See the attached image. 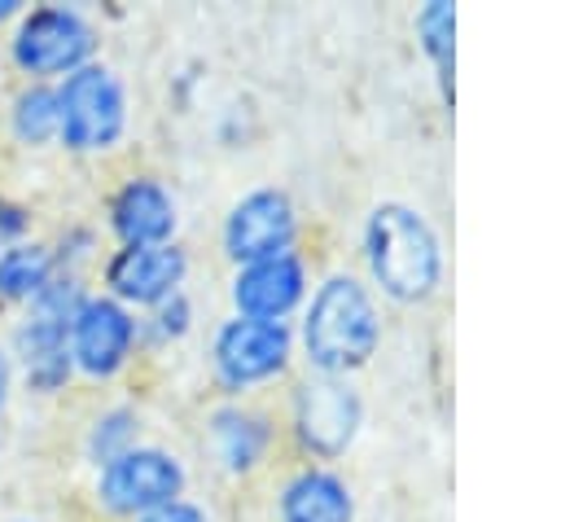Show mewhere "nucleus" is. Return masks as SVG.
Instances as JSON below:
<instances>
[{
  "label": "nucleus",
  "mask_w": 561,
  "mask_h": 522,
  "mask_svg": "<svg viewBox=\"0 0 561 522\" xmlns=\"http://www.w3.org/2000/svg\"><path fill=\"white\" fill-rule=\"evenodd\" d=\"M381 333V298L351 268L324 272L294 320L298 360L307 364V373L324 377H355L377 355Z\"/></svg>",
  "instance_id": "nucleus-1"
},
{
  "label": "nucleus",
  "mask_w": 561,
  "mask_h": 522,
  "mask_svg": "<svg viewBox=\"0 0 561 522\" xmlns=\"http://www.w3.org/2000/svg\"><path fill=\"white\" fill-rule=\"evenodd\" d=\"M359 259H364L368 290L399 307L430 303L447 272V250L438 228L421 206L399 197H386L364 215Z\"/></svg>",
  "instance_id": "nucleus-2"
},
{
  "label": "nucleus",
  "mask_w": 561,
  "mask_h": 522,
  "mask_svg": "<svg viewBox=\"0 0 561 522\" xmlns=\"http://www.w3.org/2000/svg\"><path fill=\"white\" fill-rule=\"evenodd\" d=\"M88 276L75 272H57L44 294L18 311V325L4 342L18 386H26V395L53 399L75 382V364H70V347H66V329H70V311L79 307V298L88 294Z\"/></svg>",
  "instance_id": "nucleus-3"
},
{
  "label": "nucleus",
  "mask_w": 561,
  "mask_h": 522,
  "mask_svg": "<svg viewBox=\"0 0 561 522\" xmlns=\"http://www.w3.org/2000/svg\"><path fill=\"white\" fill-rule=\"evenodd\" d=\"M57 88V145L75 158L114 154L131 132V92L110 61H88Z\"/></svg>",
  "instance_id": "nucleus-4"
},
{
  "label": "nucleus",
  "mask_w": 561,
  "mask_h": 522,
  "mask_svg": "<svg viewBox=\"0 0 561 522\" xmlns=\"http://www.w3.org/2000/svg\"><path fill=\"white\" fill-rule=\"evenodd\" d=\"M4 48L22 83H61L101 57V26L79 4H26Z\"/></svg>",
  "instance_id": "nucleus-5"
},
{
  "label": "nucleus",
  "mask_w": 561,
  "mask_h": 522,
  "mask_svg": "<svg viewBox=\"0 0 561 522\" xmlns=\"http://www.w3.org/2000/svg\"><path fill=\"white\" fill-rule=\"evenodd\" d=\"M210 377L228 399H250L263 386H276L289 377L294 360H298V342H294V325H276V320H250V316H224L210 329Z\"/></svg>",
  "instance_id": "nucleus-6"
},
{
  "label": "nucleus",
  "mask_w": 561,
  "mask_h": 522,
  "mask_svg": "<svg viewBox=\"0 0 561 522\" xmlns=\"http://www.w3.org/2000/svg\"><path fill=\"white\" fill-rule=\"evenodd\" d=\"M180 496H188V461L167 443L145 439L110 465L92 469V504L110 522H140Z\"/></svg>",
  "instance_id": "nucleus-7"
},
{
  "label": "nucleus",
  "mask_w": 561,
  "mask_h": 522,
  "mask_svg": "<svg viewBox=\"0 0 561 522\" xmlns=\"http://www.w3.org/2000/svg\"><path fill=\"white\" fill-rule=\"evenodd\" d=\"M294 447L311 465H329L351 452V443L364 430V395L351 377H324V373H302L289 390V412H285Z\"/></svg>",
  "instance_id": "nucleus-8"
},
{
  "label": "nucleus",
  "mask_w": 561,
  "mask_h": 522,
  "mask_svg": "<svg viewBox=\"0 0 561 522\" xmlns=\"http://www.w3.org/2000/svg\"><path fill=\"white\" fill-rule=\"evenodd\" d=\"M66 347H70V364L75 377L83 382H114L123 377L145 338H140V316L131 307H123L118 298L101 294L96 285L79 298V307L70 311V329H66Z\"/></svg>",
  "instance_id": "nucleus-9"
},
{
  "label": "nucleus",
  "mask_w": 561,
  "mask_h": 522,
  "mask_svg": "<svg viewBox=\"0 0 561 522\" xmlns=\"http://www.w3.org/2000/svg\"><path fill=\"white\" fill-rule=\"evenodd\" d=\"M302 237V215L294 206V197L276 184H259L250 193H241L219 224V250L232 268L241 263H259L272 254H289L298 250Z\"/></svg>",
  "instance_id": "nucleus-10"
},
{
  "label": "nucleus",
  "mask_w": 561,
  "mask_h": 522,
  "mask_svg": "<svg viewBox=\"0 0 561 522\" xmlns=\"http://www.w3.org/2000/svg\"><path fill=\"white\" fill-rule=\"evenodd\" d=\"M188 272H193V254L184 250V241H167V246H114L101 268H96V290L118 298L123 307H131L136 316H145L149 307L167 303L171 294L188 290Z\"/></svg>",
  "instance_id": "nucleus-11"
},
{
  "label": "nucleus",
  "mask_w": 561,
  "mask_h": 522,
  "mask_svg": "<svg viewBox=\"0 0 561 522\" xmlns=\"http://www.w3.org/2000/svg\"><path fill=\"white\" fill-rule=\"evenodd\" d=\"M316 276L302 250L289 254H272L259 263H241L228 276V303L232 316H250V320H276V325H294L307 294H311Z\"/></svg>",
  "instance_id": "nucleus-12"
},
{
  "label": "nucleus",
  "mask_w": 561,
  "mask_h": 522,
  "mask_svg": "<svg viewBox=\"0 0 561 522\" xmlns=\"http://www.w3.org/2000/svg\"><path fill=\"white\" fill-rule=\"evenodd\" d=\"M105 232L114 246H167L180 241V197L153 171H131L105 197Z\"/></svg>",
  "instance_id": "nucleus-13"
},
{
  "label": "nucleus",
  "mask_w": 561,
  "mask_h": 522,
  "mask_svg": "<svg viewBox=\"0 0 561 522\" xmlns=\"http://www.w3.org/2000/svg\"><path fill=\"white\" fill-rule=\"evenodd\" d=\"M280 443V425L267 408L250 399H224L206 412V452L219 474L250 478L259 474Z\"/></svg>",
  "instance_id": "nucleus-14"
},
{
  "label": "nucleus",
  "mask_w": 561,
  "mask_h": 522,
  "mask_svg": "<svg viewBox=\"0 0 561 522\" xmlns=\"http://www.w3.org/2000/svg\"><path fill=\"white\" fill-rule=\"evenodd\" d=\"M355 487L333 465H294L272 500V522H355Z\"/></svg>",
  "instance_id": "nucleus-15"
},
{
  "label": "nucleus",
  "mask_w": 561,
  "mask_h": 522,
  "mask_svg": "<svg viewBox=\"0 0 561 522\" xmlns=\"http://www.w3.org/2000/svg\"><path fill=\"white\" fill-rule=\"evenodd\" d=\"M53 276H57V259H53L44 237L0 246V307L4 311L31 307Z\"/></svg>",
  "instance_id": "nucleus-16"
},
{
  "label": "nucleus",
  "mask_w": 561,
  "mask_h": 522,
  "mask_svg": "<svg viewBox=\"0 0 561 522\" xmlns=\"http://www.w3.org/2000/svg\"><path fill=\"white\" fill-rule=\"evenodd\" d=\"M4 127L22 149L57 145V88L53 83H18L4 110Z\"/></svg>",
  "instance_id": "nucleus-17"
},
{
  "label": "nucleus",
  "mask_w": 561,
  "mask_h": 522,
  "mask_svg": "<svg viewBox=\"0 0 561 522\" xmlns=\"http://www.w3.org/2000/svg\"><path fill=\"white\" fill-rule=\"evenodd\" d=\"M136 443H145V412L136 404H105L83 425V443L79 447H83V461L92 469H101V465H110L114 456H123Z\"/></svg>",
  "instance_id": "nucleus-18"
},
{
  "label": "nucleus",
  "mask_w": 561,
  "mask_h": 522,
  "mask_svg": "<svg viewBox=\"0 0 561 522\" xmlns=\"http://www.w3.org/2000/svg\"><path fill=\"white\" fill-rule=\"evenodd\" d=\"M416 44L430 57L443 97H451V75H456V4L451 0H425L412 18Z\"/></svg>",
  "instance_id": "nucleus-19"
},
{
  "label": "nucleus",
  "mask_w": 561,
  "mask_h": 522,
  "mask_svg": "<svg viewBox=\"0 0 561 522\" xmlns=\"http://www.w3.org/2000/svg\"><path fill=\"white\" fill-rule=\"evenodd\" d=\"M193 325H197V303L188 290H180L140 316V338H145V347H175L193 333Z\"/></svg>",
  "instance_id": "nucleus-20"
},
{
  "label": "nucleus",
  "mask_w": 561,
  "mask_h": 522,
  "mask_svg": "<svg viewBox=\"0 0 561 522\" xmlns=\"http://www.w3.org/2000/svg\"><path fill=\"white\" fill-rule=\"evenodd\" d=\"M31 232H35V206L13 193H0V246L26 241Z\"/></svg>",
  "instance_id": "nucleus-21"
},
{
  "label": "nucleus",
  "mask_w": 561,
  "mask_h": 522,
  "mask_svg": "<svg viewBox=\"0 0 561 522\" xmlns=\"http://www.w3.org/2000/svg\"><path fill=\"white\" fill-rule=\"evenodd\" d=\"M140 522H215V513H210L202 500H193V496H180V500H171V504H162V509L145 513Z\"/></svg>",
  "instance_id": "nucleus-22"
},
{
  "label": "nucleus",
  "mask_w": 561,
  "mask_h": 522,
  "mask_svg": "<svg viewBox=\"0 0 561 522\" xmlns=\"http://www.w3.org/2000/svg\"><path fill=\"white\" fill-rule=\"evenodd\" d=\"M13 390H18V373H13V360H9V351L0 342V417H4V408L13 399Z\"/></svg>",
  "instance_id": "nucleus-23"
},
{
  "label": "nucleus",
  "mask_w": 561,
  "mask_h": 522,
  "mask_svg": "<svg viewBox=\"0 0 561 522\" xmlns=\"http://www.w3.org/2000/svg\"><path fill=\"white\" fill-rule=\"evenodd\" d=\"M26 4L22 0H0V26H13L18 22V13H22Z\"/></svg>",
  "instance_id": "nucleus-24"
},
{
  "label": "nucleus",
  "mask_w": 561,
  "mask_h": 522,
  "mask_svg": "<svg viewBox=\"0 0 561 522\" xmlns=\"http://www.w3.org/2000/svg\"><path fill=\"white\" fill-rule=\"evenodd\" d=\"M18 522H31V518H18Z\"/></svg>",
  "instance_id": "nucleus-25"
}]
</instances>
